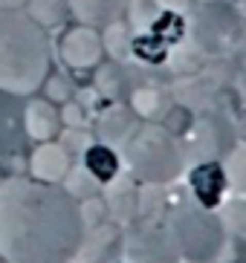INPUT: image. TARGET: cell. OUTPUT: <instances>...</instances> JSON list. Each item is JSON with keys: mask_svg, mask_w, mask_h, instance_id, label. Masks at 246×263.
<instances>
[{"mask_svg": "<svg viewBox=\"0 0 246 263\" xmlns=\"http://www.w3.org/2000/svg\"><path fill=\"white\" fill-rule=\"evenodd\" d=\"M81 237L78 202L61 185L32 177L0 179L3 263H69L78 255Z\"/></svg>", "mask_w": 246, "mask_h": 263, "instance_id": "cell-1", "label": "cell"}, {"mask_svg": "<svg viewBox=\"0 0 246 263\" xmlns=\"http://www.w3.org/2000/svg\"><path fill=\"white\" fill-rule=\"evenodd\" d=\"M52 44L26 9H0V93L32 96L49 78Z\"/></svg>", "mask_w": 246, "mask_h": 263, "instance_id": "cell-2", "label": "cell"}, {"mask_svg": "<svg viewBox=\"0 0 246 263\" xmlns=\"http://www.w3.org/2000/svg\"><path fill=\"white\" fill-rule=\"evenodd\" d=\"M125 171L139 185H174L188 168L183 142L171 136L160 122H142L131 139L119 147Z\"/></svg>", "mask_w": 246, "mask_h": 263, "instance_id": "cell-3", "label": "cell"}, {"mask_svg": "<svg viewBox=\"0 0 246 263\" xmlns=\"http://www.w3.org/2000/svg\"><path fill=\"white\" fill-rule=\"evenodd\" d=\"M162 223L171 234L180 263H215L229 240L217 211L197 205L191 197L168 202Z\"/></svg>", "mask_w": 246, "mask_h": 263, "instance_id": "cell-4", "label": "cell"}, {"mask_svg": "<svg viewBox=\"0 0 246 263\" xmlns=\"http://www.w3.org/2000/svg\"><path fill=\"white\" fill-rule=\"evenodd\" d=\"M246 38V17L235 0H200L188 15V41L206 58L235 55Z\"/></svg>", "mask_w": 246, "mask_h": 263, "instance_id": "cell-5", "label": "cell"}, {"mask_svg": "<svg viewBox=\"0 0 246 263\" xmlns=\"http://www.w3.org/2000/svg\"><path fill=\"white\" fill-rule=\"evenodd\" d=\"M238 145V133H235V122L226 110L208 107L197 110L194 124L188 136L183 139V151L188 165L191 162H206V159H217L223 162L232 154V147Z\"/></svg>", "mask_w": 246, "mask_h": 263, "instance_id": "cell-6", "label": "cell"}, {"mask_svg": "<svg viewBox=\"0 0 246 263\" xmlns=\"http://www.w3.org/2000/svg\"><path fill=\"white\" fill-rule=\"evenodd\" d=\"M128 263H180V255L162 220H133L125 226V252Z\"/></svg>", "mask_w": 246, "mask_h": 263, "instance_id": "cell-7", "label": "cell"}, {"mask_svg": "<svg viewBox=\"0 0 246 263\" xmlns=\"http://www.w3.org/2000/svg\"><path fill=\"white\" fill-rule=\"evenodd\" d=\"M185 182H188V197L203 209L217 211L220 202L226 200L229 179H226L223 162L206 159V162H191L185 168Z\"/></svg>", "mask_w": 246, "mask_h": 263, "instance_id": "cell-8", "label": "cell"}, {"mask_svg": "<svg viewBox=\"0 0 246 263\" xmlns=\"http://www.w3.org/2000/svg\"><path fill=\"white\" fill-rule=\"evenodd\" d=\"M125 252V226L104 220V223L84 229L81 246H78V260L81 263H119Z\"/></svg>", "mask_w": 246, "mask_h": 263, "instance_id": "cell-9", "label": "cell"}, {"mask_svg": "<svg viewBox=\"0 0 246 263\" xmlns=\"http://www.w3.org/2000/svg\"><path fill=\"white\" fill-rule=\"evenodd\" d=\"M101 200L108 205V217L113 223L131 226L133 220H139V211H142V185L128 171H122L101 188Z\"/></svg>", "mask_w": 246, "mask_h": 263, "instance_id": "cell-10", "label": "cell"}, {"mask_svg": "<svg viewBox=\"0 0 246 263\" xmlns=\"http://www.w3.org/2000/svg\"><path fill=\"white\" fill-rule=\"evenodd\" d=\"M61 61L73 70H93L99 67L101 58H104V47H101V32L93 29V26L78 24L61 38Z\"/></svg>", "mask_w": 246, "mask_h": 263, "instance_id": "cell-11", "label": "cell"}, {"mask_svg": "<svg viewBox=\"0 0 246 263\" xmlns=\"http://www.w3.org/2000/svg\"><path fill=\"white\" fill-rule=\"evenodd\" d=\"M142 119L131 110L128 101H113L110 107H104L96 119V142H104L110 147H119L131 139V133L136 130Z\"/></svg>", "mask_w": 246, "mask_h": 263, "instance_id": "cell-12", "label": "cell"}, {"mask_svg": "<svg viewBox=\"0 0 246 263\" xmlns=\"http://www.w3.org/2000/svg\"><path fill=\"white\" fill-rule=\"evenodd\" d=\"M69 168H73V154H69L58 139L38 142V147H35L32 156H29V174H32V179H38V182L61 185Z\"/></svg>", "mask_w": 246, "mask_h": 263, "instance_id": "cell-13", "label": "cell"}, {"mask_svg": "<svg viewBox=\"0 0 246 263\" xmlns=\"http://www.w3.org/2000/svg\"><path fill=\"white\" fill-rule=\"evenodd\" d=\"M142 84H151V81H142L136 76L128 61H108L99 64V72H96V90L108 101H128L131 93Z\"/></svg>", "mask_w": 246, "mask_h": 263, "instance_id": "cell-14", "label": "cell"}, {"mask_svg": "<svg viewBox=\"0 0 246 263\" xmlns=\"http://www.w3.org/2000/svg\"><path fill=\"white\" fill-rule=\"evenodd\" d=\"M64 130L61 110L49 99H29L23 107V133L35 142H52Z\"/></svg>", "mask_w": 246, "mask_h": 263, "instance_id": "cell-15", "label": "cell"}, {"mask_svg": "<svg viewBox=\"0 0 246 263\" xmlns=\"http://www.w3.org/2000/svg\"><path fill=\"white\" fill-rule=\"evenodd\" d=\"M128 104H131V110L142 122H160L168 113V107L174 104V93L165 84H154L151 81V84L136 87L131 93V99H128Z\"/></svg>", "mask_w": 246, "mask_h": 263, "instance_id": "cell-16", "label": "cell"}, {"mask_svg": "<svg viewBox=\"0 0 246 263\" xmlns=\"http://www.w3.org/2000/svg\"><path fill=\"white\" fill-rule=\"evenodd\" d=\"M67 3H69V15L76 17L78 24L101 29V26L122 17L131 0H67Z\"/></svg>", "mask_w": 246, "mask_h": 263, "instance_id": "cell-17", "label": "cell"}, {"mask_svg": "<svg viewBox=\"0 0 246 263\" xmlns=\"http://www.w3.org/2000/svg\"><path fill=\"white\" fill-rule=\"evenodd\" d=\"M81 165H84L93 177L99 179L101 188H104L110 179H116V177L125 171L122 154H119L116 147L104 145V142H96V139H93L90 145L84 147V154H81Z\"/></svg>", "mask_w": 246, "mask_h": 263, "instance_id": "cell-18", "label": "cell"}, {"mask_svg": "<svg viewBox=\"0 0 246 263\" xmlns=\"http://www.w3.org/2000/svg\"><path fill=\"white\" fill-rule=\"evenodd\" d=\"M99 32H101L104 55H110V61H131L133 58V29L125 24L122 17L108 26H101Z\"/></svg>", "mask_w": 246, "mask_h": 263, "instance_id": "cell-19", "label": "cell"}, {"mask_svg": "<svg viewBox=\"0 0 246 263\" xmlns=\"http://www.w3.org/2000/svg\"><path fill=\"white\" fill-rule=\"evenodd\" d=\"M168 55H171L168 67H171V72H174L177 78L194 76V72H203V70H206V64H208V58L197 47H194L191 41H180V44L171 49Z\"/></svg>", "mask_w": 246, "mask_h": 263, "instance_id": "cell-20", "label": "cell"}, {"mask_svg": "<svg viewBox=\"0 0 246 263\" xmlns=\"http://www.w3.org/2000/svg\"><path fill=\"white\" fill-rule=\"evenodd\" d=\"M26 15L41 24L44 29H55L69 17V3L67 0H29L26 3Z\"/></svg>", "mask_w": 246, "mask_h": 263, "instance_id": "cell-21", "label": "cell"}, {"mask_svg": "<svg viewBox=\"0 0 246 263\" xmlns=\"http://www.w3.org/2000/svg\"><path fill=\"white\" fill-rule=\"evenodd\" d=\"M61 188L73 197L76 202H81V200H90V197H96V194H101V182L96 177H93L90 171L84 168V165L78 162V165H73V168L67 171V177H64V182H61Z\"/></svg>", "mask_w": 246, "mask_h": 263, "instance_id": "cell-22", "label": "cell"}, {"mask_svg": "<svg viewBox=\"0 0 246 263\" xmlns=\"http://www.w3.org/2000/svg\"><path fill=\"white\" fill-rule=\"evenodd\" d=\"M223 171L229 179V191L246 197V142H238L232 147V154L223 159Z\"/></svg>", "mask_w": 246, "mask_h": 263, "instance_id": "cell-23", "label": "cell"}, {"mask_svg": "<svg viewBox=\"0 0 246 263\" xmlns=\"http://www.w3.org/2000/svg\"><path fill=\"white\" fill-rule=\"evenodd\" d=\"M217 217L229 237H246V200H223Z\"/></svg>", "mask_w": 246, "mask_h": 263, "instance_id": "cell-24", "label": "cell"}, {"mask_svg": "<svg viewBox=\"0 0 246 263\" xmlns=\"http://www.w3.org/2000/svg\"><path fill=\"white\" fill-rule=\"evenodd\" d=\"M194 116H197V110H191V107H185V104H180V101H174V104L168 107V113L160 119V124L171 133V136H177V139L183 142L185 136H188V130H191Z\"/></svg>", "mask_w": 246, "mask_h": 263, "instance_id": "cell-25", "label": "cell"}, {"mask_svg": "<svg viewBox=\"0 0 246 263\" xmlns=\"http://www.w3.org/2000/svg\"><path fill=\"white\" fill-rule=\"evenodd\" d=\"M78 214H81L84 229H93V226L110 220V217H108V205H104V200H101V194H96V197H90V200L78 202Z\"/></svg>", "mask_w": 246, "mask_h": 263, "instance_id": "cell-26", "label": "cell"}, {"mask_svg": "<svg viewBox=\"0 0 246 263\" xmlns=\"http://www.w3.org/2000/svg\"><path fill=\"white\" fill-rule=\"evenodd\" d=\"M215 263H246V237H229Z\"/></svg>", "mask_w": 246, "mask_h": 263, "instance_id": "cell-27", "label": "cell"}, {"mask_svg": "<svg viewBox=\"0 0 246 263\" xmlns=\"http://www.w3.org/2000/svg\"><path fill=\"white\" fill-rule=\"evenodd\" d=\"M46 84V90H49V101H67L69 99V81L64 76H52V78H46L44 81Z\"/></svg>", "mask_w": 246, "mask_h": 263, "instance_id": "cell-28", "label": "cell"}, {"mask_svg": "<svg viewBox=\"0 0 246 263\" xmlns=\"http://www.w3.org/2000/svg\"><path fill=\"white\" fill-rule=\"evenodd\" d=\"M61 122H64V127H84V110H81V104L69 101L67 107L61 110Z\"/></svg>", "mask_w": 246, "mask_h": 263, "instance_id": "cell-29", "label": "cell"}, {"mask_svg": "<svg viewBox=\"0 0 246 263\" xmlns=\"http://www.w3.org/2000/svg\"><path fill=\"white\" fill-rule=\"evenodd\" d=\"M197 3L200 0H160V6L162 9H168V12H177V15H183V17H188L197 9Z\"/></svg>", "mask_w": 246, "mask_h": 263, "instance_id": "cell-30", "label": "cell"}, {"mask_svg": "<svg viewBox=\"0 0 246 263\" xmlns=\"http://www.w3.org/2000/svg\"><path fill=\"white\" fill-rule=\"evenodd\" d=\"M235 122V133H238V142H246V107L240 110L238 116L232 119Z\"/></svg>", "mask_w": 246, "mask_h": 263, "instance_id": "cell-31", "label": "cell"}, {"mask_svg": "<svg viewBox=\"0 0 246 263\" xmlns=\"http://www.w3.org/2000/svg\"><path fill=\"white\" fill-rule=\"evenodd\" d=\"M235 61H238V67H240V70H246V38L240 41V47L235 49Z\"/></svg>", "mask_w": 246, "mask_h": 263, "instance_id": "cell-32", "label": "cell"}, {"mask_svg": "<svg viewBox=\"0 0 246 263\" xmlns=\"http://www.w3.org/2000/svg\"><path fill=\"white\" fill-rule=\"evenodd\" d=\"M29 0H0V9H26Z\"/></svg>", "mask_w": 246, "mask_h": 263, "instance_id": "cell-33", "label": "cell"}, {"mask_svg": "<svg viewBox=\"0 0 246 263\" xmlns=\"http://www.w3.org/2000/svg\"><path fill=\"white\" fill-rule=\"evenodd\" d=\"M235 3H238V9H240V15L246 17V0H235Z\"/></svg>", "mask_w": 246, "mask_h": 263, "instance_id": "cell-34", "label": "cell"}, {"mask_svg": "<svg viewBox=\"0 0 246 263\" xmlns=\"http://www.w3.org/2000/svg\"><path fill=\"white\" fill-rule=\"evenodd\" d=\"M0 263H3V260H0Z\"/></svg>", "mask_w": 246, "mask_h": 263, "instance_id": "cell-35", "label": "cell"}]
</instances>
